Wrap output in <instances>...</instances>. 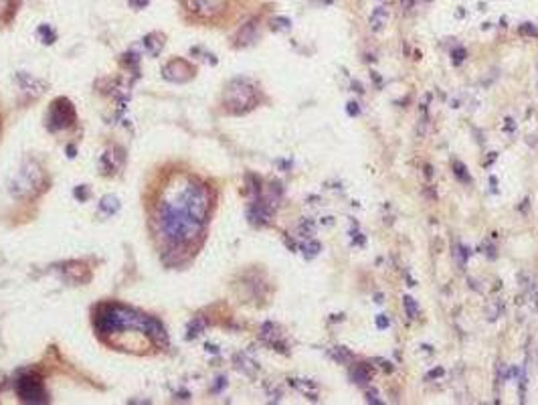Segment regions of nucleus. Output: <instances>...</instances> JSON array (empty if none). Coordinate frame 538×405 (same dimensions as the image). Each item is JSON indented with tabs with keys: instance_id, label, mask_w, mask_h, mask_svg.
I'll return each instance as SVG.
<instances>
[{
	"instance_id": "nucleus-24",
	"label": "nucleus",
	"mask_w": 538,
	"mask_h": 405,
	"mask_svg": "<svg viewBox=\"0 0 538 405\" xmlns=\"http://www.w3.org/2000/svg\"><path fill=\"white\" fill-rule=\"evenodd\" d=\"M352 90H355L357 94H362V92H364V90H362V86H360L359 81H352Z\"/></svg>"
},
{
	"instance_id": "nucleus-4",
	"label": "nucleus",
	"mask_w": 538,
	"mask_h": 405,
	"mask_svg": "<svg viewBox=\"0 0 538 405\" xmlns=\"http://www.w3.org/2000/svg\"><path fill=\"white\" fill-rule=\"evenodd\" d=\"M19 395L25 402H43L45 391H43V383L37 375H27L19 381Z\"/></svg>"
},
{
	"instance_id": "nucleus-7",
	"label": "nucleus",
	"mask_w": 538,
	"mask_h": 405,
	"mask_svg": "<svg viewBox=\"0 0 538 405\" xmlns=\"http://www.w3.org/2000/svg\"><path fill=\"white\" fill-rule=\"evenodd\" d=\"M330 357H332L336 363H342V365L355 361V355H352L346 346H336V348H332V350H330Z\"/></svg>"
},
{
	"instance_id": "nucleus-22",
	"label": "nucleus",
	"mask_w": 538,
	"mask_h": 405,
	"mask_svg": "<svg viewBox=\"0 0 538 405\" xmlns=\"http://www.w3.org/2000/svg\"><path fill=\"white\" fill-rule=\"evenodd\" d=\"M377 363H381V365H383V369H385V371H387V373H390V371H392V369H395V367H392V365H390L389 361H383V359H377Z\"/></svg>"
},
{
	"instance_id": "nucleus-17",
	"label": "nucleus",
	"mask_w": 538,
	"mask_h": 405,
	"mask_svg": "<svg viewBox=\"0 0 538 405\" xmlns=\"http://www.w3.org/2000/svg\"><path fill=\"white\" fill-rule=\"evenodd\" d=\"M271 25H273V29H283V31H288L292 23H290L288 19H273Z\"/></svg>"
},
{
	"instance_id": "nucleus-27",
	"label": "nucleus",
	"mask_w": 538,
	"mask_h": 405,
	"mask_svg": "<svg viewBox=\"0 0 538 405\" xmlns=\"http://www.w3.org/2000/svg\"><path fill=\"white\" fill-rule=\"evenodd\" d=\"M326 2H332V0H326Z\"/></svg>"
},
{
	"instance_id": "nucleus-3",
	"label": "nucleus",
	"mask_w": 538,
	"mask_h": 405,
	"mask_svg": "<svg viewBox=\"0 0 538 405\" xmlns=\"http://www.w3.org/2000/svg\"><path fill=\"white\" fill-rule=\"evenodd\" d=\"M75 120V110L73 106L67 101V99H57L51 108V114H49V124L51 128H67V126L73 124Z\"/></svg>"
},
{
	"instance_id": "nucleus-25",
	"label": "nucleus",
	"mask_w": 538,
	"mask_h": 405,
	"mask_svg": "<svg viewBox=\"0 0 538 405\" xmlns=\"http://www.w3.org/2000/svg\"><path fill=\"white\" fill-rule=\"evenodd\" d=\"M403 8H405V10L413 8V0H403Z\"/></svg>"
},
{
	"instance_id": "nucleus-12",
	"label": "nucleus",
	"mask_w": 538,
	"mask_h": 405,
	"mask_svg": "<svg viewBox=\"0 0 538 405\" xmlns=\"http://www.w3.org/2000/svg\"><path fill=\"white\" fill-rule=\"evenodd\" d=\"M301 250H303V255H306L308 259H312V257H316V255L322 251V244H320V241H316V239H312V241L303 244V246H301Z\"/></svg>"
},
{
	"instance_id": "nucleus-5",
	"label": "nucleus",
	"mask_w": 538,
	"mask_h": 405,
	"mask_svg": "<svg viewBox=\"0 0 538 405\" xmlns=\"http://www.w3.org/2000/svg\"><path fill=\"white\" fill-rule=\"evenodd\" d=\"M269 217H271V205L266 203V201H255V203L249 207V219H251V223L263 225V223H268Z\"/></svg>"
},
{
	"instance_id": "nucleus-2",
	"label": "nucleus",
	"mask_w": 538,
	"mask_h": 405,
	"mask_svg": "<svg viewBox=\"0 0 538 405\" xmlns=\"http://www.w3.org/2000/svg\"><path fill=\"white\" fill-rule=\"evenodd\" d=\"M186 8L201 19H215L225 12L227 0H184Z\"/></svg>"
},
{
	"instance_id": "nucleus-26",
	"label": "nucleus",
	"mask_w": 538,
	"mask_h": 405,
	"mask_svg": "<svg viewBox=\"0 0 538 405\" xmlns=\"http://www.w3.org/2000/svg\"><path fill=\"white\" fill-rule=\"evenodd\" d=\"M375 302L383 304V302H385V300H383V294H375Z\"/></svg>"
},
{
	"instance_id": "nucleus-20",
	"label": "nucleus",
	"mask_w": 538,
	"mask_h": 405,
	"mask_svg": "<svg viewBox=\"0 0 538 405\" xmlns=\"http://www.w3.org/2000/svg\"><path fill=\"white\" fill-rule=\"evenodd\" d=\"M366 404H383V402L379 399V393L375 389H370V391H366Z\"/></svg>"
},
{
	"instance_id": "nucleus-23",
	"label": "nucleus",
	"mask_w": 538,
	"mask_h": 405,
	"mask_svg": "<svg viewBox=\"0 0 538 405\" xmlns=\"http://www.w3.org/2000/svg\"><path fill=\"white\" fill-rule=\"evenodd\" d=\"M504 130H508V132H514V120H512V118H508V120H506V124H504Z\"/></svg>"
},
{
	"instance_id": "nucleus-16",
	"label": "nucleus",
	"mask_w": 538,
	"mask_h": 405,
	"mask_svg": "<svg viewBox=\"0 0 538 405\" xmlns=\"http://www.w3.org/2000/svg\"><path fill=\"white\" fill-rule=\"evenodd\" d=\"M375 324H377V328H381V330H387L390 326V320L387 318V314H379L377 318H375Z\"/></svg>"
},
{
	"instance_id": "nucleus-8",
	"label": "nucleus",
	"mask_w": 538,
	"mask_h": 405,
	"mask_svg": "<svg viewBox=\"0 0 538 405\" xmlns=\"http://www.w3.org/2000/svg\"><path fill=\"white\" fill-rule=\"evenodd\" d=\"M385 21H387V8H385V6H379V8L372 12V17H370V27H372V31H381L383 25H385Z\"/></svg>"
},
{
	"instance_id": "nucleus-18",
	"label": "nucleus",
	"mask_w": 538,
	"mask_h": 405,
	"mask_svg": "<svg viewBox=\"0 0 538 405\" xmlns=\"http://www.w3.org/2000/svg\"><path fill=\"white\" fill-rule=\"evenodd\" d=\"M481 250H484V253H486V257H490V259L496 257V248H494L490 241H484V244H481Z\"/></svg>"
},
{
	"instance_id": "nucleus-14",
	"label": "nucleus",
	"mask_w": 538,
	"mask_h": 405,
	"mask_svg": "<svg viewBox=\"0 0 538 405\" xmlns=\"http://www.w3.org/2000/svg\"><path fill=\"white\" fill-rule=\"evenodd\" d=\"M466 57H468V51H466L461 45L451 51V63H453V65H461V63L466 61Z\"/></svg>"
},
{
	"instance_id": "nucleus-21",
	"label": "nucleus",
	"mask_w": 538,
	"mask_h": 405,
	"mask_svg": "<svg viewBox=\"0 0 538 405\" xmlns=\"http://www.w3.org/2000/svg\"><path fill=\"white\" fill-rule=\"evenodd\" d=\"M444 373H446V371H444L441 367H437V369H433V371L427 373V379H437V377H441Z\"/></svg>"
},
{
	"instance_id": "nucleus-11",
	"label": "nucleus",
	"mask_w": 538,
	"mask_h": 405,
	"mask_svg": "<svg viewBox=\"0 0 538 405\" xmlns=\"http://www.w3.org/2000/svg\"><path fill=\"white\" fill-rule=\"evenodd\" d=\"M314 233H316V227H314V221H312V219H303L298 225V235H301V237L310 239Z\"/></svg>"
},
{
	"instance_id": "nucleus-9",
	"label": "nucleus",
	"mask_w": 538,
	"mask_h": 405,
	"mask_svg": "<svg viewBox=\"0 0 538 405\" xmlns=\"http://www.w3.org/2000/svg\"><path fill=\"white\" fill-rule=\"evenodd\" d=\"M470 255H472V251L468 250L466 246H461V244H455V248H453V257H455V261H457V266H459L461 270L466 268V264H468Z\"/></svg>"
},
{
	"instance_id": "nucleus-19",
	"label": "nucleus",
	"mask_w": 538,
	"mask_h": 405,
	"mask_svg": "<svg viewBox=\"0 0 538 405\" xmlns=\"http://www.w3.org/2000/svg\"><path fill=\"white\" fill-rule=\"evenodd\" d=\"M346 112H348V116L357 118V116H360V106L357 103V101H348V106H346Z\"/></svg>"
},
{
	"instance_id": "nucleus-15",
	"label": "nucleus",
	"mask_w": 538,
	"mask_h": 405,
	"mask_svg": "<svg viewBox=\"0 0 538 405\" xmlns=\"http://www.w3.org/2000/svg\"><path fill=\"white\" fill-rule=\"evenodd\" d=\"M520 34L537 39V37H538V27H537V25H535V23H522V25H520Z\"/></svg>"
},
{
	"instance_id": "nucleus-10",
	"label": "nucleus",
	"mask_w": 538,
	"mask_h": 405,
	"mask_svg": "<svg viewBox=\"0 0 538 405\" xmlns=\"http://www.w3.org/2000/svg\"><path fill=\"white\" fill-rule=\"evenodd\" d=\"M453 175H455V179H457L459 183H464V185H470V183H472V177H470V172H468L466 164H464V162H459V160H455V162H453Z\"/></svg>"
},
{
	"instance_id": "nucleus-1",
	"label": "nucleus",
	"mask_w": 538,
	"mask_h": 405,
	"mask_svg": "<svg viewBox=\"0 0 538 405\" xmlns=\"http://www.w3.org/2000/svg\"><path fill=\"white\" fill-rule=\"evenodd\" d=\"M227 108L233 112V114H243L247 110H251L255 103H257V92L253 86H249L247 81L243 79H237L229 86L227 90Z\"/></svg>"
},
{
	"instance_id": "nucleus-6",
	"label": "nucleus",
	"mask_w": 538,
	"mask_h": 405,
	"mask_svg": "<svg viewBox=\"0 0 538 405\" xmlns=\"http://www.w3.org/2000/svg\"><path fill=\"white\" fill-rule=\"evenodd\" d=\"M350 381L357 383V385H368L372 381V369L368 363H357L350 367Z\"/></svg>"
},
{
	"instance_id": "nucleus-13",
	"label": "nucleus",
	"mask_w": 538,
	"mask_h": 405,
	"mask_svg": "<svg viewBox=\"0 0 538 405\" xmlns=\"http://www.w3.org/2000/svg\"><path fill=\"white\" fill-rule=\"evenodd\" d=\"M403 306H405V312H407V316H409V318H417L419 306H417V302H415V298H411V296H405V298H403Z\"/></svg>"
}]
</instances>
